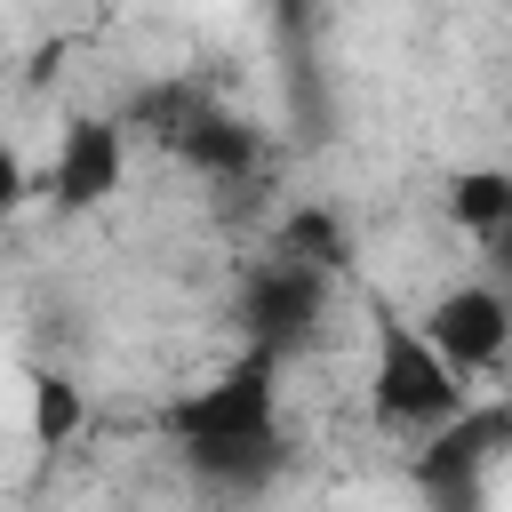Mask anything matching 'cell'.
<instances>
[{"label": "cell", "instance_id": "1", "mask_svg": "<svg viewBox=\"0 0 512 512\" xmlns=\"http://www.w3.org/2000/svg\"><path fill=\"white\" fill-rule=\"evenodd\" d=\"M280 352L272 344H248L216 384L184 392L168 408V440L184 448L192 480L216 488V496H256L280 480L288 448H280Z\"/></svg>", "mask_w": 512, "mask_h": 512}, {"label": "cell", "instance_id": "2", "mask_svg": "<svg viewBox=\"0 0 512 512\" xmlns=\"http://www.w3.org/2000/svg\"><path fill=\"white\" fill-rule=\"evenodd\" d=\"M368 400H376V424L416 432V440H432L456 416H472L464 376L432 352V336L408 312H376V376H368Z\"/></svg>", "mask_w": 512, "mask_h": 512}, {"label": "cell", "instance_id": "3", "mask_svg": "<svg viewBox=\"0 0 512 512\" xmlns=\"http://www.w3.org/2000/svg\"><path fill=\"white\" fill-rule=\"evenodd\" d=\"M240 320H248V344H272V352L288 360V352L328 320V272L304 264V256H288V248L256 256L248 280H240Z\"/></svg>", "mask_w": 512, "mask_h": 512}, {"label": "cell", "instance_id": "4", "mask_svg": "<svg viewBox=\"0 0 512 512\" xmlns=\"http://www.w3.org/2000/svg\"><path fill=\"white\" fill-rule=\"evenodd\" d=\"M416 328L432 336V352H440L456 376H480V368H496V360L512 352V296H504L496 280H456V288H440V296L416 312Z\"/></svg>", "mask_w": 512, "mask_h": 512}, {"label": "cell", "instance_id": "5", "mask_svg": "<svg viewBox=\"0 0 512 512\" xmlns=\"http://www.w3.org/2000/svg\"><path fill=\"white\" fill-rule=\"evenodd\" d=\"M120 176H128V136H120V120H64L56 160H48V200H56L64 216H80V208H104V200L120 192Z\"/></svg>", "mask_w": 512, "mask_h": 512}, {"label": "cell", "instance_id": "6", "mask_svg": "<svg viewBox=\"0 0 512 512\" xmlns=\"http://www.w3.org/2000/svg\"><path fill=\"white\" fill-rule=\"evenodd\" d=\"M160 136H168L176 160H184L192 176H208V184H248V176L264 168V136H256L248 120H232V112H208V104H176Z\"/></svg>", "mask_w": 512, "mask_h": 512}, {"label": "cell", "instance_id": "7", "mask_svg": "<svg viewBox=\"0 0 512 512\" xmlns=\"http://www.w3.org/2000/svg\"><path fill=\"white\" fill-rule=\"evenodd\" d=\"M440 200H448V224L472 232L480 248L512 240V168H456Z\"/></svg>", "mask_w": 512, "mask_h": 512}, {"label": "cell", "instance_id": "8", "mask_svg": "<svg viewBox=\"0 0 512 512\" xmlns=\"http://www.w3.org/2000/svg\"><path fill=\"white\" fill-rule=\"evenodd\" d=\"M24 392H32V440H40V448H72V440L88 432V392H80V376L32 368Z\"/></svg>", "mask_w": 512, "mask_h": 512}, {"label": "cell", "instance_id": "9", "mask_svg": "<svg viewBox=\"0 0 512 512\" xmlns=\"http://www.w3.org/2000/svg\"><path fill=\"white\" fill-rule=\"evenodd\" d=\"M280 248L304 256V264H320V272H344V264H352V232H344V216L320 208V200H304V208L280 224Z\"/></svg>", "mask_w": 512, "mask_h": 512}, {"label": "cell", "instance_id": "10", "mask_svg": "<svg viewBox=\"0 0 512 512\" xmlns=\"http://www.w3.org/2000/svg\"><path fill=\"white\" fill-rule=\"evenodd\" d=\"M24 192H32V168H24V152L0 136V208H24Z\"/></svg>", "mask_w": 512, "mask_h": 512}, {"label": "cell", "instance_id": "11", "mask_svg": "<svg viewBox=\"0 0 512 512\" xmlns=\"http://www.w3.org/2000/svg\"><path fill=\"white\" fill-rule=\"evenodd\" d=\"M280 24H288V32H304V24H312V0H280Z\"/></svg>", "mask_w": 512, "mask_h": 512}, {"label": "cell", "instance_id": "12", "mask_svg": "<svg viewBox=\"0 0 512 512\" xmlns=\"http://www.w3.org/2000/svg\"><path fill=\"white\" fill-rule=\"evenodd\" d=\"M488 264H496V288L512 296V240H504V248H488Z\"/></svg>", "mask_w": 512, "mask_h": 512}]
</instances>
